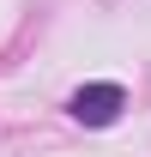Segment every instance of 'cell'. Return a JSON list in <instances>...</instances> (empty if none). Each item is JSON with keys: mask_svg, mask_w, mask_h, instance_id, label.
Instances as JSON below:
<instances>
[{"mask_svg": "<svg viewBox=\"0 0 151 157\" xmlns=\"http://www.w3.org/2000/svg\"><path fill=\"white\" fill-rule=\"evenodd\" d=\"M121 109H127L121 85H85V91H73V121H85V127H109Z\"/></svg>", "mask_w": 151, "mask_h": 157, "instance_id": "cell-1", "label": "cell"}]
</instances>
